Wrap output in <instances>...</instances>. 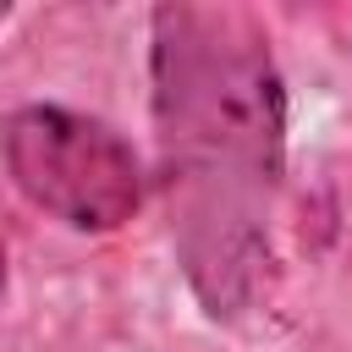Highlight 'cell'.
I'll list each match as a JSON object with an SVG mask.
<instances>
[{"mask_svg": "<svg viewBox=\"0 0 352 352\" xmlns=\"http://www.w3.org/2000/svg\"><path fill=\"white\" fill-rule=\"evenodd\" d=\"M6 170L28 204L72 231H116L143 198L132 143L60 104H28L6 121Z\"/></svg>", "mask_w": 352, "mask_h": 352, "instance_id": "2", "label": "cell"}, {"mask_svg": "<svg viewBox=\"0 0 352 352\" xmlns=\"http://www.w3.org/2000/svg\"><path fill=\"white\" fill-rule=\"evenodd\" d=\"M154 143L182 275L204 314L242 319L275 286L286 94L270 33L242 6L154 11Z\"/></svg>", "mask_w": 352, "mask_h": 352, "instance_id": "1", "label": "cell"}]
</instances>
